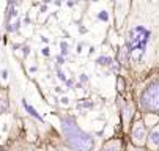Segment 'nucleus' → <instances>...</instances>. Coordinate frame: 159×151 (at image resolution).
Returning <instances> with one entry per match:
<instances>
[{"label": "nucleus", "instance_id": "1", "mask_svg": "<svg viewBox=\"0 0 159 151\" xmlns=\"http://www.w3.org/2000/svg\"><path fill=\"white\" fill-rule=\"evenodd\" d=\"M60 127L65 143L71 151H91L95 148V137L82 131L74 116L60 115Z\"/></svg>", "mask_w": 159, "mask_h": 151}, {"label": "nucleus", "instance_id": "2", "mask_svg": "<svg viewBox=\"0 0 159 151\" xmlns=\"http://www.w3.org/2000/svg\"><path fill=\"white\" fill-rule=\"evenodd\" d=\"M139 109L144 113H159V79L148 83L140 93Z\"/></svg>", "mask_w": 159, "mask_h": 151}, {"label": "nucleus", "instance_id": "3", "mask_svg": "<svg viewBox=\"0 0 159 151\" xmlns=\"http://www.w3.org/2000/svg\"><path fill=\"white\" fill-rule=\"evenodd\" d=\"M150 36H151V32L145 29L144 25H137L132 30H129L128 38H126V49H128L129 55H134L137 50H139V54L145 55Z\"/></svg>", "mask_w": 159, "mask_h": 151}, {"label": "nucleus", "instance_id": "4", "mask_svg": "<svg viewBox=\"0 0 159 151\" xmlns=\"http://www.w3.org/2000/svg\"><path fill=\"white\" fill-rule=\"evenodd\" d=\"M146 137H148V127L145 124V121L142 118H137L132 123V129H131V140H132V145H135V147H145Z\"/></svg>", "mask_w": 159, "mask_h": 151}, {"label": "nucleus", "instance_id": "5", "mask_svg": "<svg viewBox=\"0 0 159 151\" xmlns=\"http://www.w3.org/2000/svg\"><path fill=\"white\" fill-rule=\"evenodd\" d=\"M132 116H134V107L131 104H123V98L120 96V120H121L124 129H128Z\"/></svg>", "mask_w": 159, "mask_h": 151}, {"label": "nucleus", "instance_id": "6", "mask_svg": "<svg viewBox=\"0 0 159 151\" xmlns=\"http://www.w3.org/2000/svg\"><path fill=\"white\" fill-rule=\"evenodd\" d=\"M145 145L148 151H159V123L151 127V131H148Z\"/></svg>", "mask_w": 159, "mask_h": 151}, {"label": "nucleus", "instance_id": "7", "mask_svg": "<svg viewBox=\"0 0 159 151\" xmlns=\"http://www.w3.org/2000/svg\"><path fill=\"white\" fill-rule=\"evenodd\" d=\"M123 147H124V143H123L121 137H112L107 142L102 143L99 151H123Z\"/></svg>", "mask_w": 159, "mask_h": 151}, {"label": "nucleus", "instance_id": "8", "mask_svg": "<svg viewBox=\"0 0 159 151\" xmlns=\"http://www.w3.org/2000/svg\"><path fill=\"white\" fill-rule=\"evenodd\" d=\"M18 8H19V2H16V0H8L7 14H5V22H7V24H10L13 18H18Z\"/></svg>", "mask_w": 159, "mask_h": 151}, {"label": "nucleus", "instance_id": "9", "mask_svg": "<svg viewBox=\"0 0 159 151\" xmlns=\"http://www.w3.org/2000/svg\"><path fill=\"white\" fill-rule=\"evenodd\" d=\"M10 109V101H8V93L5 90H0V115L8 112Z\"/></svg>", "mask_w": 159, "mask_h": 151}, {"label": "nucleus", "instance_id": "10", "mask_svg": "<svg viewBox=\"0 0 159 151\" xmlns=\"http://www.w3.org/2000/svg\"><path fill=\"white\" fill-rule=\"evenodd\" d=\"M22 105H24V109L27 110V113H29L30 116H33V118H36L38 121H43V116H41L40 113H38V112H36L33 107H32V105H30L29 102H27L25 99H22Z\"/></svg>", "mask_w": 159, "mask_h": 151}, {"label": "nucleus", "instance_id": "11", "mask_svg": "<svg viewBox=\"0 0 159 151\" xmlns=\"http://www.w3.org/2000/svg\"><path fill=\"white\" fill-rule=\"evenodd\" d=\"M129 57H131V55H129V52H128V49H126V47H121L118 50V54H117L118 61H120V63H123V65H126L129 61Z\"/></svg>", "mask_w": 159, "mask_h": 151}, {"label": "nucleus", "instance_id": "12", "mask_svg": "<svg viewBox=\"0 0 159 151\" xmlns=\"http://www.w3.org/2000/svg\"><path fill=\"white\" fill-rule=\"evenodd\" d=\"M98 63H99L101 66H109V68H110V65L113 63V60H112V57H106V55H102V57L98 58Z\"/></svg>", "mask_w": 159, "mask_h": 151}, {"label": "nucleus", "instance_id": "13", "mask_svg": "<svg viewBox=\"0 0 159 151\" xmlns=\"http://www.w3.org/2000/svg\"><path fill=\"white\" fill-rule=\"evenodd\" d=\"M5 27H7V32H18L21 27V22H19V19H16L13 24H7Z\"/></svg>", "mask_w": 159, "mask_h": 151}, {"label": "nucleus", "instance_id": "14", "mask_svg": "<svg viewBox=\"0 0 159 151\" xmlns=\"http://www.w3.org/2000/svg\"><path fill=\"white\" fill-rule=\"evenodd\" d=\"M124 80H123V77L121 76H118L117 77V90H120V93H123L124 91Z\"/></svg>", "mask_w": 159, "mask_h": 151}, {"label": "nucleus", "instance_id": "15", "mask_svg": "<svg viewBox=\"0 0 159 151\" xmlns=\"http://www.w3.org/2000/svg\"><path fill=\"white\" fill-rule=\"evenodd\" d=\"M60 47H62V55H63V57H65V55H68V54H69V46H68V44L65 43V41H62V43H60Z\"/></svg>", "mask_w": 159, "mask_h": 151}, {"label": "nucleus", "instance_id": "16", "mask_svg": "<svg viewBox=\"0 0 159 151\" xmlns=\"http://www.w3.org/2000/svg\"><path fill=\"white\" fill-rule=\"evenodd\" d=\"M47 151H68L66 148H62V147H57V145H47L46 147Z\"/></svg>", "mask_w": 159, "mask_h": 151}, {"label": "nucleus", "instance_id": "17", "mask_svg": "<svg viewBox=\"0 0 159 151\" xmlns=\"http://www.w3.org/2000/svg\"><path fill=\"white\" fill-rule=\"evenodd\" d=\"M98 19L102 21V22H107V21H109V13H107V11H99V14H98Z\"/></svg>", "mask_w": 159, "mask_h": 151}, {"label": "nucleus", "instance_id": "18", "mask_svg": "<svg viewBox=\"0 0 159 151\" xmlns=\"http://www.w3.org/2000/svg\"><path fill=\"white\" fill-rule=\"evenodd\" d=\"M128 151H148V150L144 148V147H135V145L131 143L129 147H128Z\"/></svg>", "mask_w": 159, "mask_h": 151}, {"label": "nucleus", "instance_id": "19", "mask_svg": "<svg viewBox=\"0 0 159 151\" xmlns=\"http://www.w3.org/2000/svg\"><path fill=\"white\" fill-rule=\"evenodd\" d=\"M57 76H58V79L62 80V82H66V77H65V74H63V71L60 69V66H57Z\"/></svg>", "mask_w": 159, "mask_h": 151}, {"label": "nucleus", "instance_id": "20", "mask_svg": "<svg viewBox=\"0 0 159 151\" xmlns=\"http://www.w3.org/2000/svg\"><path fill=\"white\" fill-rule=\"evenodd\" d=\"M65 83H66L68 88H73V87H74V79H69V80L66 79V82H65Z\"/></svg>", "mask_w": 159, "mask_h": 151}, {"label": "nucleus", "instance_id": "21", "mask_svg": "<svg viewBox=\"0 0 159 151\" xmlns=\"http://www.w3.org/2000/svg\"><path fill=\"white\" fill-rule=\"evenodd\" d=\"M57 63H58V66L65 63V58H63V55H57Z\"/></svg>", "mask_w": 159, "mask_h": 151}, {"label": "nucleus", "instance_id": "22", "mask_svg": "<svg viewBox=\"0 0 159 151\" xmlns=\"http://www.w3.org/2000/svg\"><path fill=\"white\" fill-rule=\"evenodd\" d=\"M80 82H82V83H87V82H88V77H87V74H80Z\"/></svg>", "mask_w": 159, "mask_h": 151}, {"label": "nucleus", "instance_id": "23", "mask_svg": "<svg viewBox=\"0 0 159 151\" xmlns=\"http://www.w3.org/2000/svg\"><path fill=\"white\" fill-rule=\"evenodd\" d=\"M2 79H5V80L8 79V71H7V69H3V71H2Z\"/></svg>", "mask_w": 159, "mask_h": 151}, {"label": "nucleus", "instance_id": "24", "mask_svg": "<svg viewBox=\"0 0 159 151\" xmlns=\"http://www.w3.org/2000/svg\"><path fill=\"white\" fill-rule=\"evenodd\" d=\"M29 54H30V47H29V46H25V47H24V57H27Z\"/></svg>", "mask_w": 159, "mask_h": 151}, {"label": "nucleus", "instance_id": "25", "mask_svg": "<svg viewBox=\"0 0 159 151\" xmlns=\"http://www.w3.org/2000/svg\"><path fill=\"white\" fill-rule=\"evenodd\" d=\"M62 104H63V105H68V104H69V99H68V98H62Z\"/></svg>", "mask_w": 159, "mask_h": 151}, {"label": "nucleus", "instance_id": "26", "mask_svg": "<svg viewBox=\"0 0 159 151\" xmlns=\"http://www.w3.org/2000/svg\"><path fill=\"white\" fill-rule=\"evenodd\" d=\"M41 52H43V55H46V57H47V55H49V47H44Z\"/></svg>", "mask_w": 159, "mask_h": 151}, {"label": "nucleus", "instance_id": "27", "mask_svg": "<svg viewBox=\"0 0 159 151\" xmlns=\"http://www.w3.org/2000/svg\"><path fill=\"white\" fill-rule=\"evenodd\" d=\"M82 47H84V44H79V46H77V52H79V54L82 52Z\"/></svg>", "mask_w": 159, "mask_h": 151}, {"label": "nucleus", "instance_id": "28", "mask_svg": "<svg viewBox=\"0 0 159 151\" xmlns=\"http://www.w3.org/2000/svg\"><path fill=\"white\" fill-rule=\"evenodd\" d=\"M79 32H80V33H87V29H85V27H80Z\"/></svg>", "mask_w": 159, "mask_h": 151}, {"label": "nucleus", "instance_id": "29", "mask_svg": "<svg viewBox=\"0 0 159 151\" xmlns=\"http://www.w3.org/2000/svg\"><path fill=\"white\" fill-rule=\"evenodd\" d=\"M80 2V0H74V3H79Z\"/></svg>", "mask_w": 159, "mask_h": 151}, {"label": "nucleus", "instance_id": "30", "mask_svg": "<svg viewBox=\"0 0 159 151\" xmlns=\"http://www.w3.org/2000/svg\"><path fill=\"white\" fill-rule=\"evenodd\" d=\"M85 2H88V0H85Z\"/></svg>", "mask_w": 159, "mask_h": 151}, {"label": "nucleus", "instance_id": "31", "mask_svg": "<svg viewBox=\"0 0 159 151\" xmlns=\"http://www.w3.org/2000/svg\"><path fill=\"white\" fill-rule=\"evenodd\" d=\"M0 38H2V36H0Z\"/></svg>", "mask_w": 159, "mask_h": 151}]
</instances>
